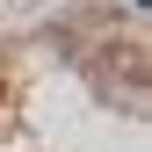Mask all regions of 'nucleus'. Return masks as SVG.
<instances>
[{
  "mask_svg": "<svg viewBox=\"0 0 152 152\" xmlns=\"http://www.w3.org/2000/svg\"><path fill=\"white\" fill-rule=\"evenodd\" d=\"M0 102H7V80H0Z\"/></svg>",
  "mask_w": 152,
  "mask_h": 152,
  "instance_id": "nucleus-1",
  "label": "nucleus"
}]
</instances>
